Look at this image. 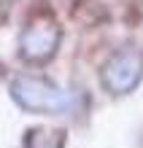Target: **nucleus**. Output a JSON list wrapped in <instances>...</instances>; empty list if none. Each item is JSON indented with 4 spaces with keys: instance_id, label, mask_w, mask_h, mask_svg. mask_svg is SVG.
Listing matches in <instances>:
<instances>
[{
    "instance_id": "f257e3e1",
    "label": "nucleus",
    "mask_w": 143,
    "mask_h": 148,
    "mask_svg": "<svg viewBox=\"0 0 143 148\" xmlns=\"http://www.w3.org/2000/svg\"><path fill=\"white\" fill-rule=\"evenodd\" d=\"M11 97L19 108L43 116H68L76 110V94L43 75H16L11 81Z\"/></svg>"
},
{
    "instance_id": "f03ea898",
    "label": "nucleus",
    "mask_w": 143,
    "mask_h": 148,
    "mask_svg": "<svg viewBox=\"0 0 143 148\" xmlns=\"http://www.w3.org/2000/svg\"><path fill=\"white\" fill-rule=\"evenodd\" d=\"M62 40V30L57 16L43 8V11L30 14V19L24 22L22 35H19V57L30 65H43L57 54Z\"/></svg>"
},
{
    "instance_id": "7ed1b4c3",
    "label": "nucleus",
    "mask_w": 143,
    "mask_h": 148,
    "mask_svg": "<svg viewBox=\"0 0 143 148\" xmlns=\"http://www.w3.org/2000/svg\"><path fill=\"white\" fill-rule=\"evenodd\" d=\"M143 78V51L135 46L113 51V57L103 65L100 84L111 94H130Z\"/></svg>"
},
{
    "instance_id": "20e7f679",
    "label": "nucleus",
    "mask_w": 143,
    "mask_h": 148,
    "mask_svg": "<svg viewBox=\"0 0 143 148\" xmlns=\"http://www.w3.org/2000/svg\"><path fill=\"white\" fill-rule=\"evenodd\" d=\"M65 145V132L51 127H35L24 137V148H62Z\"/></svg>"
}]
</instances>
